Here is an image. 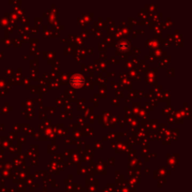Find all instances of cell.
<instances>
[{
    "instance_id": "6da1fadb",
    "label": "cell",
    "mask_w": 192,
    "mask_h": 192,
    "mask_svg": "<svg viewBox=\"0 0 192 192\" xmlns=\"http://www.w3.org/2000/svg\"><path fill=\"white\" fill-rule=\"evenodd\" d=\"M83 83V78L81 75L77 74V75H75L74 77L71 78V84L72 85H74V86H81Z\"/></svg>"
}]
</instances>
